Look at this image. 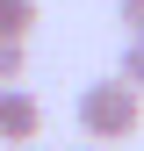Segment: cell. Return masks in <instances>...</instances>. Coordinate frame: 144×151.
<instances>
[{
    "mask_svg": "<svg viewBox=\"0 0 144 151\" xmlns=\"http://www.w3.org/2000/svg\"><path fill=\"white\" fill-rule=\"evenodd\" d=\"M72 115H79V137L86 144H115V137H137L144 129V93H130L122 79H86L79 101H72Z\"/></svg>",
    "mask_w": 144,
    "mask_h": 151,
    "instance_id": "1",
    "label": "cell"
},
{
    "mask_svg": "<svg viewBox=\"0 0 144 151\" xmlns=\"http://www.w3.org/2000/svg\"><path fill=\"white\" fill-rule=\"evenodd\" d=\"M36 137H43V101H36L29 86H0V144L22 151Z\"/></svg>",
    "mask_w": 144,
    "mask_h": 151,
    "instance_id": "2",
    "label": "cell"
},
{
    "mask_svg": "<svg viewBox=\"0 0 144 151\" xmlns=\"http://www.w3.org/2000/svg\"><path fill=\"white\" fill-rule=\"evenodd\" d=\"M36 0H0V43H29V29H36Z\"/></svg>",
    "mask_w": 144,
    "mask_h": 151,
    "instance_id": "3",
    "label": "cell"
},
{
    "mask_svg": "<svg viewBox=\"0 0 144 151\" xmlns=\"http://www.w3.org/2000/svg\"><path fill=\"white\" fill-rule=\"evenodd\" d=\"M115 79L130 86V93H144V36H130V43H122V65H115Z\"/></svg>",
    "mask_w": 144,
    "mask_h": 151,
    "instance_id": "4",
    "label": "cell"
},
{
    "mask_svg": "<svg viewBox=\"0 0 144 151\" xmlns=\"http://www.w3.org/2000/svg\"><path fill=\"white\" fill-rule=\"evenodd\" d=\"M29 72V43H0V86H22Z\"/></svg>",
    "mask_w": 144,
    "mask_h": 151,
    "instance_id": "5",
    "label": "cell"
},
{
    "mask_svg": "<svg viewBox=\"0 0 144 151\" xmlns=\"http://www.w3.org/2000/svg\"><path fill=\"white\" fill-rule=\"evenodd\" d=\"M122 29H130V36H144V0H122Z\"/></svg>",
    "mask_w": 144,
    "mask_h": 151,
    "instance_id": "6",
    "label": "cell"
},
{
    "mask_svg": "<svg viewBox=\"0 0 144 151\" xmlns=\"http://www.w3.org/2000/svg\"><path fill=\"white\" fill-rule=\"evenodd\" d=\"M22 151H43V144H22Z\"/></svg>",
    "mask_w": 144,
    "mask_h": 151,
    "instance_id": "7",
    "label": "cell"
},
{
    "mask_svg": "<svg viewBox=\"0 0 144 151\" xmlns=\"http://www.w3.org/2000/svg\"><path fill=\"white\" fill-rule=\"evenodd\" d=\"M79 151H101V144H79Z\"/></svg>",
    "mask_w": 144,
    "mask_h": 151,
    "instance_id": "8",
    "label": "cell"
}]
</instances>
